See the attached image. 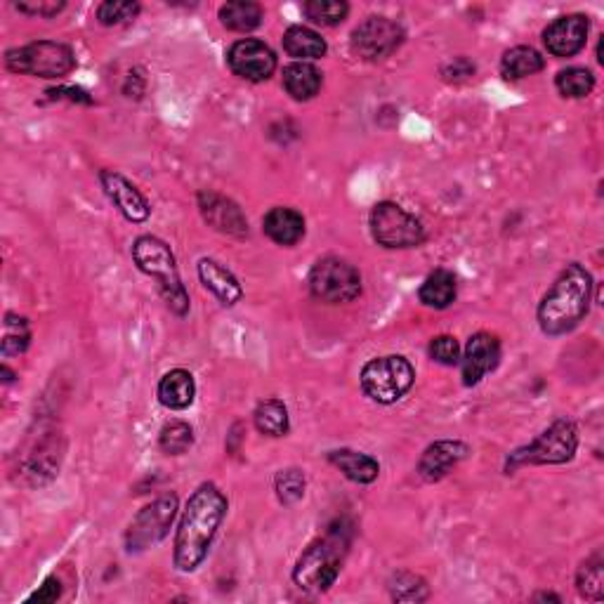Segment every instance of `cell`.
<instances>
[{"instance_id": "1", "label": "cell", "mask_w": 604, "mask_h": 604, "mask_svg": "<svg viewBox=\"0 0 604 604\" xmlns=\"http://www.w3.org/2000/svg\"><path fill=\"white\" fill-rule=\"evenodd\" d=\"M227 515V496L215 484H201L189 496L175 536V567L192 574L206 560L213 538Z\"/></svg>"}, {"instance_id": "2", "label": "cell", "mask_w": 604, "mask_h": 604, "mask_svg": "<svg viewBox=\"0 0 604 604\" xmlns=\"http://www.w3.org/2000/svg\"><path fill=\"white\" fill-rule=\"evenodd\" d=\"M590 302H593V277L579 262H571L543 295L536 312L538 326L546 336H564L588 317Z\"/></svg>"}, {"instance_id": "3", "label": "cell", "mask_w": 604, "mask_h": 604, "mask_svg": "<svg viewBox=\"0 0 604 604\" xmlns=\"http://www.w3.org/2000/svg\"><path fill=\"white\" fill-rule=\"evenodd\" d=\"M350 543L352 529L345 522H336L333 527H328L326 534L314 538L295 562V586L307 590V593H326L328 588L336 586Z\"/></svg>"}, {"instance_id": "4", "label": "cell", "mask_w": 604, "mask_h": 604, "mask_svg": "<svg viewBox=\"0 0 604 604\" xmlns=\"http://www.w3.org/2000/svg\"><path fill=\"white\" fill-rule=\"evenodd\" d=\"M133 260L142 274L156 281V288H159L168 310L177 314V317H185L189 312V295L185 286H182V279L175 267V255L166 241L149 234L140 236L133 244Z\"/></svg>"}, {"instance_id": "5", "label": "cell", "mask_w": 604, "mask_h": 604, "mask_svg": "<svg viewBox=\"0 0 604 604\" xmlns=\"http://www.w3.org/2000/svg\"><path fill=\"white\" fill-rule=\"evenodd\" d=\"M579 449V430L567 418L555 420L548 430H543L534 442L512 451L505 472H515L524 465H562L569 463Z\"/></svg>"}, {"instance_id": "6", "label": "cell", "mask_w": 604, "mask_h": 604, "mask_svg": "<svg viewBox=\"0 0 604 604\" xmlns=\"http://www.w3.org/2000/svg\"><path fill=\"white\" fill-rule=\"evenodd\" d=\"M5 67L12 74L59 81L76 69V55L69 45L57 41H34L5 52Z\"/></svg>"}, {"instance_id": "7", "label": "cell", "mask_w": 604, "mask_h": 604, "mask_svg": "<svg viewBox=\"0 0 604 604\" xmlns=\"http://www.w3.org/2000/svg\"><path fill=\"white\" fill-rule=\"evenodd\" d=\"M364 395L378 404H395L416 383V371L411 361L399 354L371 359L359 376Z\"/></svg>"}, {"instance_id": "8", "label": "cell", "mask_w": 604, "mask_h": 604, "mask_svg": "<svg viewBox=\"0 0 604 604\" xmlns=\"http://www.w3.org/2000/svg\"><path fill=\"white\" fill-rule=\"evenodd\" d=\"M371 234L383 248H416L425 241L423 222L392 201L371 210Z\"/></svg>"}, {"instance_id": "9", "label": "cell", "mask_w": 604, "mask_h": 604, "mask_svg": "<svg viewBox=\"0 0 604 604\" xmlns=\"http://www.w3.org/2000/svg\"><path fill=\"white\" fill-rule=\"evenodd\" d=\"M310 291L317 300L340 305V302H352L361 295V274L359 269L347 260L321 258L310 272Z\"/></svg>"}, {"instance_id": "10", "label": "cell", "mask_w": 604, "mask_h": 604, "mask_svg": "<svg viewBox=\"0 0 604 604\" xmlns=\"http://www.w3.org/2000/svg\"><path fill=\"white\" fill-rule=\"evenodd\" d=\"M175 515H177L175 494L159 496L156 501L144 505V508L137 512V517L133 520V524H130L126 534L128 553H142V550L161 543L163 538L168 536L170 527H173Z\"/></svg>"}, {"instance_id": "11", "label": "cell", "mask_w": 604, "mask_h": 604, "mask_svg": "<svg viewBox=\"0 0 604 604\" xmlns=\"http://www.w3.org/2000/svg\"><path fill=\"white\" fill-rule=\"evenodd\" d=\"M404 29L390 17H369L352 31L350 48L364 62H383L402 48Z\"/></svg>"}, {"instance_id": "12", "label": "cell", "mask_w": 604, "mask_h": 604, "mask_svg": "<svg viewBox=\"0 0 604 604\" xmlns=\"http://www.w3.org/2000/svg\"><path fill=\"white\" fill-rule=\"evenodd\" d=\"M227 64L234 76L251 83H262L277 71V55L258 38H244V41H236L229 48Z\"/></svg>"}, {"instance_id": "13", "label": "cell", "mask_w": 604, "mask_h": 604, "mask_svg": "<svg viewBox=\"0 0 604 604\" xmlns=\"http://www.w3.org/2000/svg\"><path fill=\"white\" fill-rule=\"evenodd\" d=\"M498 361H501V340L484 331L475 333L461 354L463 383L468 387L482 383L491 371H496Z\"/></svg>"}, {"instance_id": "14", "label": "cell", "mask_w": 604, "mask_h": 604, "mask_svg": "<svg viewBox=\"0 0 604 604\" xmlns=\"http://www.w3.org/2000/svg\"><path fill=\"white\" fill-rule=\"evenodd\" d=\"M590 22L586 15H564L557 17L548 29L543 31V43L553 57H574L586 48Z\"/></svg>"}, {"instance_id": "15", "label": "cell", "mask_w": 604, "mask_h": 604, "mask_svg": "<svg viewBox=\"0 0 604 604\" xmlns=\"http://www.w3.org/2000/svg\"><path fill=\"white\" fill-rule=\"evenodd\" d=\"M100 182L104 194L109 196V201L114 203L123 218L130 222L149 220L151 215L149 201L144 199V194L128 180V177L116 173V170H100Z\"/></svg>"}, {"instance_id": "16", "label": "cell", "mask_w": 604, "mask_h": 604, "mask_svg": "<svg viewBox=\"0 0 604 604\" xmlns=\"http://www.w3.org/2000/svg\"><path fill=\"white\" fill-rule=\"evenodd\" d=\"M199 210L203 220H206L215 232L229 234V236L248 234L246 215L241 213V208L236 206L232 199H227V196H222L218 192H201Z\"/></svg>"}, {"instance_id": "17", "label": "cell", "mask_w": 604, "mask_h": 604, "mask_svg": "<svg viewBox=\"0 0 604 604\" xmlns=\"http://www.w3.org/2000/svg\"><path fill=\"white\" fill-rule=\"evenodd\" d=\"M470 456V446L461 439H439L423 451L418 461V475L425 482H439Z\"/></svg>"}, {"instance_id": "18", "label": "cell", "mask_w": 604, "mask_h": 604, "mask_svg": "<svg viewBox=\"0 0 604 604\" xmlns=\"http://www.w3.org/2000/svg\"><path fill=\"white\" fill-rule=\"evenodd\" d=\"M199 279L225 307L236 305V302L241 300V295H244V288H241L239 279H236L225 265H220V262L213 258L199 260Z\"/></svg>"}, {"instance_id": "19", "label": "cell", "mask_w": 604, "mask_h": 604, "mask_svg": "<svg viewBox=\"0 0 604 604\" xmlns=\"http://www.w3.org/2000/svg\"><path fill=\"white\" fill-rule=\"evenodd\" d=\"M262 229L274 244L295 246L305 236V218L293 208H272L262 220Z\"/></svg>"}, {"instance_id": "20", "label": "cell", "mask_w": 604, "mask_h": 604, "mask_svg": "<svg viewBox=\"0 0 604 604\" xmlns=\"http://www.w3.org/2000/svg\"><path fill=\"white\" fill-rule=\"evenodd\" d=\"M196 383L194 376L185 369H173L161 378L159 402L170 411H185L194 404Z\"/></svg>"}, {"instance_id": "21", "label": "cell", "mask_w": 604, "mask_h": 604, "mask_svg": "<svg viewBox=\"0 0 604 604\" xmlns=\"http://www.w3.org/2000/svg\"><path fill=\"white\" fill-rule=\"evenodd\" d=\"M321 83H324L321 71L310 62H293L284 69V88L295 102H307L317 97Z\"/></svg>"}, {"instance_id": "22", "label": "cell", "mask_w": 604, "mask_h": 604, "mask_svg": "<svg viewBox=\"0 0 604 604\" xmlns=\"http://www.w3.org/2000/svg\"><path fill=\"white\" fill-rule=\"evenodd\" d=\"M328 461H331V465H336L347 479H352V482L357 484H371L376 482L380 475V465L376 458L352 449L331 451L328 453Z\"/></svg>"}, {"instance_id": "23", "label": "cell", "mask_w": 604, "mask_h": 604, "mask_svg": "<svg viewBox=\"0 0 604 604\" xmlns=\"http://www.w3.org/2000/svg\"><path fill=\"white\" fill-rule=\"evenodd\" d=\"M284 50L295 62H312V59H321L326 55L328 45L314 29L291 26L284 34Z\"/></svg>"}, {"instance_id": "24", "label": "cell", "mask_w": 604, "mask_h": 604, "mask_svg": "<svg viewBox=\"0 0 604 604\" xmlns=\"http://www.w3.org/2000/svg\"><path fill=\"white\" fill-rule=\"evenodd\" d=\"M456 293H458V284H456V277H453V272H449V269H435V272L423 281V286H420L418 298L425 307H432V310H446V307H451V302L456 300Z\"/></svg>"}, {"instance_id": "25", "label": "cell", "mask_w": 604, "mask_h": 604, "mask_svg": "<svg viewBox=\"0 0 604 604\" xmlns=\"http://www.w3.org/2000/svg\"><path fill=\"white\" fill-rule=\"evenodd\" d=\"M546 67V59L529 45H517V48L508 50L501 59V74L508 81H522V78L534 76Z\"/></svg>"}, {"instance_id": "26", "label": "cell", "mask_w": 604, "mask_h": 604, "mask_svg": "<svg viewBox=\"0 0 604 604\" xmlns=\"http://www.w3.org/2000/svg\"><path fill=\"white\" fill-rule=\"evenodd\" d=\"M262 8L253 0H229L220 8V22L229 31H239V34H248L255 31L262 24Z\"/></svg>"}, {"instance_id": "27", "label": "cell", "mask_w": 604, "mask_h": 604, "mask_svg": "<svg viewBox=\"0 0 604 604\" xmlns=\"http://www.w3.org/2000/svg\"><path fill=\"white\" fill-rule=\"evenodd\" d=\"M253 420L260 435L284 437L288 432V409L281 399H265V402H260L253 413Z\"/></svg>"}, {"instance_id": "28", "label": "cell", "mask_w": 604, "mask_h": 604, "mask_svg": "<svg viewBox=\"0 0 604 604\" xmlns=\"http://www.w3.org/2000/svg\"><path fill=\"white\" fill-rule=\"evenodd\" d=\"M555 85L562 97H569V100H583V97H588L595 90V76L590 69L569 67V69H562L560 74L555 76Z\"/></svg>"}, {"instance_id": "29", "label": "cell", "mask_w": 604, "mask_h": 604, "mask_svg": "<svg viewBox=\"0 0 604 604\" xmlns=\"http://www.w3.org/2000/svg\"><path fill=\"white\" fill-rule=\"evenodd\" d=\"M387 588H390V597L395 602H425L430 597L428 583H425V579H420L418 574H411V571L392 574Z\"/></svg>"}, {"instance_id": "30", "label": "cell", "mask_w": 604, "mask_h": 604, "mask_svg": "<svg viewBox=\"0 0 604 604\" xmlns=\"http://www.w3.org/2000/svg\"><path fill=\"white\" fill-rule=\"evenodd\" d=\"M302 15L319 26H338L350 15V5L345 0H307L302 5Z\"/></svg>"}, {"instance_id": "31", "label": "cell", "mask_w": 604, "mask_h": 604, "mask_svg": "<svg viewBox=\"0 0 604 604\" xmlns=\"http://www.w3.org/2000/svg\"><path fill=\"white\" fill-rule=\"evenodd\" d=\"M576 586L579 593L588 600H602L604 597V560L602 553H595L581 564L579 574H576Z\"/></svg>"}, {"instance_id": "32", "label": "cell", "mask_w": 604, "mask_h": 604, "mask_svg": "<svg viewBox=\"0 0 604 604\" xmlns=\"http://www.w3.org/2000/svg\"><path fill=\"white\" fill-rule=\"evenodd\" d=\"M194 444V430L192 425L185 423V420H170L161 428L159 435V446L163 453H168V456H182V453H187L192 449Z\"/></svg>"}, {"instance_id": "33", "label": "cell", "mask_w": 604, "mask_h": 604, "mask_svg": "<svg viewBox=\"0 0 604 604\" xmlns=\"http://www.w3.org/2000/svg\"><path fill=\"white\" fill-rule=\"evenodd\" d=\"M31 343L29 321L19 314H5V328H3V354L5 357H15V354H24L26 347Z\"/></svg>"}, {"instance_id": "34", "label": "cell", "mask_w": 604, "mask_h": 604, "mask_svg": "<svg viewBox=\"0 0 604 604\" xmlns=\"http://www.w3.org/2000/svg\"><path fill=\"white\" fill-rule=\"evenodd\" d=\"M137 15H140V3H130V0H107L97 5V22L102 26L128 24Z\"/></svg>"}, {"instance_id": "35", "label": "cell", "mask_w": 604, "mask_h": 604, "mask_svg": "<svg viewBox=\"0 0 604 604\" xmlns=\"http://www.w3.org/2000/svg\"><path fill=\"white\" fill-rule=\"evenodd\" d=\"M305 475H302V470L298 468H288L281 470L277 479H274V489H277L279 501L284 505H293L298 503L302 496H305Z\"/></svg>"}, {"instance_id": "36", "label": "cell", "mask_w": 604, "mask_h": 604, "mask_svg": "<svg viewBox=\"0 0 604 604\" xmlns=\"http://www.w3.org/2000/svg\"><path fill=\"white\" fill-rule=\"evenodd\" d=\"M430 357L442 366L461 364V345L453 336H437L430 343Z\"/></svg>"}, {"instance_id": "37", "label": "cell", "mask_w": 604, "mask_h": 604, "mask_svg": "<svg viewBox=\"0 0 604 604\" xmlns=\"http://www.w3.org/2000/svg\"><path fill=\"white\" fill-rule=\"evenodd\" d=\"M472 74H475V64H472L470 59H465V57L451 59V62L442 69V76L451 83L465 81V78H470Z\"/></svg>"}, {"instance_id": "38", "label": "cell", "mask_w": 604, "mask_h": 604, "mask_svg": "<svg viewBox=\"0 0 604 604\" xmlns=\"http://www.w3.org/2000/svg\"><path fill=\"white\" fill-rule=\"evenodd\" d=\"M15 8L31 17H55L64 8H67V5L64 3H17Z\"/></svg>"}, {"instance_id": "39", "label": "cell", "mask_w": 604, "mask_h": 604, "mask_svg": "<svg viewBox=\"0 0 604 604\" xmlns=\"http://www.w3.org/2000/svg\"><path fill=\"white\" fill-rule=\"evenodd\" d=\"M59 595H62V583H59V579H55V576H50V579H45L43 586L29 597V602L50 604V602H57Z\"/></svg>"}, {"instance_id": "40", "label": "cell", "mask_w": 604, "mask_h": 604, "mask_svg": "<svg viewBox=\"0 0 604 604\" xmlns=\"http://www.w3.org/2000/svg\"><path fill=\"white\" fill-rule=\"evenodd\" d=\"M45 95H48L50 100H71V102H83V104L93 102L88 97V93L81 88H55V90H48Z\"/></svg>"}, {"instance_id": "41", "label": "cell", "mask_w": 604, "mask_h": 604, "mask_svg": "<svg viewBox=\"0 0 604 604\" xmlns=\"http://www.w3.org/2000/svg\"><path fill=\"white\" fill-rule=\"evenodd\" d=\"M0 371H3V380H5V383H12V380H15V373H12L8 369V366H3V369H0Z\"/></svg>"}, {"instance_id": "42", "label": "cell", "mask_w": 604, "mask_h": 604, "mask_svg": "<svg viewBox=\"0 0 604 604\" xmlns=\"http://www.w3.org/2000/svg\"><path fill=\"white\" fill-rule=\"evenodd\" d=\"M534 600H553V602H560V597L553 595V593H541V595H536Z\"/></svg>"}]
</instances>
